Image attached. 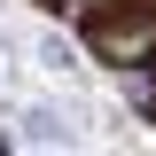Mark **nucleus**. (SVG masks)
Returning a JSON list of instances; mask_svg holds the SVG:
<instances>
[{
  "instance_id": "nucleus-2",
  "label": "nucleus",
  "mask_w": 156,
  "mask_h": 156,
  "mask_svg": "<svg viewBox=\"0 0 156 156\" xmlns=\"http://www.w3.org/2000/svg\"><path fill=\"white\" fill-rule=\"evenodd\" d=\"M31 55H39V70H55V78H70V70H86V62H94V55H86V39H70L62 23H55V31H39Z\"/></svg>"
},
{
  "instance_id": "nucleus-3",
  "label": "nucleus",
  "mask_w": 156,
  "mask_h": 156,
  "mask_svg": "<svg viewBox=\"0 0 156 156\" xmlns=\"http://www.w3.org/2000/svg\"><path fill=\"white\" fill-rule=\"evenodd\" d=\"M117 101H125L140 125H156V62H140V70H117Z\"/></svg>"
},
{
  "instance_id": "nucleus-1",
  "label": "nucleus",
  "mask_w": 156,
  "mask_h": 156,
  "mask_svg": "<svg viewBox=\"0 0 156 156\" xmlns=\"http://www.w3.org/2000/svg\"><path fill=\"white\" fill-rule=\"evenodd\" d=\"M8 140H23V148H78V140H86V125H78L70 109H55V101H16Z\"/></svg>"
},
{
  "instance_id": "nucleus-4",
  "label": "nucleus",
  "mask_w": 156,
  "mask_h": 156,
  "mask_svg": "<svg viewBox=\"0 0 156 156\" xmlns=\"http://www.w3.org/2000/svg\"><path fill=\"white\" fill-rule=\"evenodd\" d=\"M0 156H16V140H8V133H0Z\"/></svg>"
}]
</instances>
